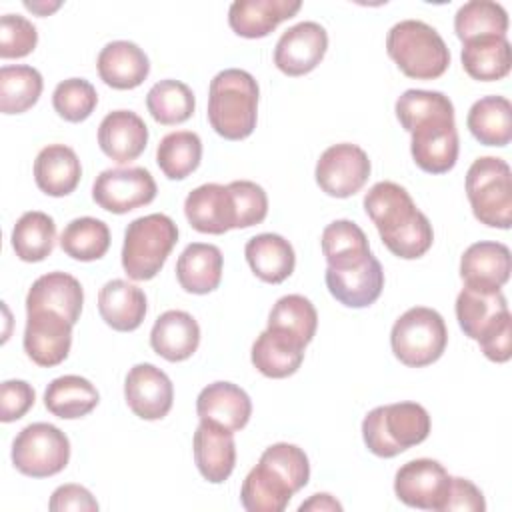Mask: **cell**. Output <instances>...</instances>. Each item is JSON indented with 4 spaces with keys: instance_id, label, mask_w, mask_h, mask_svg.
<instances>
[{
    "instance_id": "8fae6325",
    "label": "cell",
    "mask_w": 512,
    "mask_h": 512,
    "mask_svg": "<svg viewBox=\"0 0 512 512\" xmlns=\"http://www.w3.org/2000/svg\"><path fill=\"white\" fill-rule=\"evenodd\" d=\"M156 182L142 166L102 170L92 186L94 202L112 214H126L156 198Z\"/></svg>"
},
{
    "instance_id": "4316f807",
    "label": "cell",
    "mask_w": 512,
    "mask_h": 512,
    "mask_svg": "<svg viewBox=\"0 0 512 512\" xmlns=\"http://www.w3.org/2000/svg\"><path fill=\"white\" fill-rule=\"evenodd\" d=\"M96 66L104 84L116 90H132L140 86L150 72V60L144 50L128 40L108 42L100 50Z\"/></svg>"
},
{
    "instance_id": "ffe728a7",
    "label": "cell",
    "mask_w": 512,
    "mask_h": 512,
    "mask_svg": "<svg viewBox=\"0 0 512 512\" xmlns=\"http://www.w3.org/2000/svg\"><path fill=\"white\" fill-rule=\"evenodd\" d=\"M190 226L202 234H224L236 228V212L228 186L208 182L194 188L184 200Z\"/></svg>"
},
{
    "instance_id": "ab89813d",
    "label": "cell",
    "mask_w": 512,
    "mask_h": 512,
    "mask_svg": "<svg viewBox=\"0 0 512 512\" xmlns=\"http://www.w3.org/2000/svg\"><path fill=\"white\" fill-rule=\"evenodd\" d=\"M44 88L42 74L28 64L0 68V110L4 114H22L32 108Z\"/></svg>"
},
{
    "instance_id": "cb8c5ba5",
    "label": "cell",
    "mask_w": 512,
    "mask_h": 512,
    "mask_svg": "<svg viewBox=\"0 0 512 512\" xmlns=\"http://www.w3.org/2000/svg\"><path fill=\"white\" fill-rule=\"evenodd\" d=\"M306 344L280 328H266L252 344V364L268 378L292 376L304 360Z\"/></svg>"
},
{
    "instance_id": "e575fe53",
    "label": "cell",
    "mask_w": 512,
    "mask_h": 512,
    "mask_svg": "<svg viewBox=\"0 0 512 512\" xmlns=\"http://www.w3.org/2000/svg\"><path fill=\"white\" fill-rule=\"evenodd\" d=\"M100 402L96 386L76 374L54 378L44 392V406L62 420H74L90 414Z\"/></svg>"
},
{
    "instance_id": "8992f818",
    "label": "cell",
    "mask_w": 512,
    "mask_h": 512,
    "mask_svg": "<svg viewBox=\"0 0 512 512\" xmlns=\"http://www.w3.org/2000/svg\"><path fill=\"white\" fill-rule=\"evenodd\" d=\"M386 52L416 80L440 78L450 66V50L436 28L422 20H400L386 36Z\"/></svg>"
},
{
    "instance_id": "4dcf8cb0",
    "label": "cell",
    "mask_w": 512,
    "mask_h": 512,
    "mask_svg": "<svg viewBox=\"0 0 512 512\" xmlns=\"http://www.w3.org/2000/svg\"><path fill=\"white\" fill-rule=\"evenodd\" d=\"M244 256L254 276L268 284L284 282L296 266L292 244L284 236L272 232L252 236L244 246Z\"/></svg>"
},
{
    "instance_id": "7a4b0ae2",
    "label": "cell",
    "mask_w": 512,
    "mask_h": 512,
    "mask_svg": "<svg viewBox=\"0 0 512 512\" xmlns=\"http://www.w3.org/2000/svg\"><path fill=\"white\" fill-rule=\"evenodd\" d=\"M364 210L394 256L416 260L430 250L432 224L404 186L390 180L376 182L364 196Z\"/></svg>"
},
{
    "instance_id": "ba28073f",
    "label": "cell",
    "mask_w": 512,
    "mask_h": 512,
    "mask_svg": "<svg viewBox=\"0 0 512 512\" xmlns=\"http://www.w3.org/2000/svg\"><path fill=\"white\" fill-rule=\"evenodd\" d=\"M466 196L480 224L508 230L512 224V172L496 156L476 158L466 172Z\"/></svg>"
},
{
    "instance_id": "7bdbcfd3",
    "label": "cell",
    "mask_w": 512,
    "mask_h": 512,
    "mask_svg": "<svg viewBox=\"0 0 512 512\" xmlns=\"http://www.w3.org/2000/svg\"><path fill=\"white\" fill-rule=\"evenodd\" d=\"M268 328L286 330L304 344H310L318 328V312L306 296L288 294L272 306L268 314Z\"/></svg>"
},
{
    "instance_id": "603a6c76",
    "label": "cell",
    "mask_w": 512,
    "mask_h": 512,
    "mask_svg": "<svg viewBox=\"0 0 512 512\" xmlns=\"http://www.w3.org/2000/svg\"><path fill=\"white\" fill-rule=\"evenodd\" d=\"M300 8V0H234L228 8V24L242 38H264Z\"/></svg>"
},
{
    "instance_id": "44dd1931",
    "label": "cell",
    "mask_w": 512,
    "mask_h": 512,
    "mask_svg": "<svg viewBox=\"0 0 512 512\" xmlns=\"http://www.w3.org/2000/svg\"><path fill=\"white\" fill-rule=\"evenodd\" d=\"M148 144V126L132 110H112L98 126V146L114 162L136 160Z\"/></svg>"
},
{
    "instance_id": "83f0119b",
    "label": "cell",
    "mask_w": 512,
    "mask_h": 512,
    "mask_svg": "<svg viewBox=\"0 0 512 512\" xmlns=\"http://www.w3.org/2000/svg\"><path fill=\"white\" fill-rule=\"evenodd\" d=\"M200 344V326L184 310H166L160 314L150 332L152 350L168 362L188 360Z\"/></svg>"
},
{
    "instance_id": "d4e9b609",
    "label": "cell",
    "mask_w": 512,
    "mask_h": 512,
    "mask_svg": "<svg viewBox=\"0 0 512 512\" xmlns=\"http://www.w3.org/2000/svg\"><path fill=\"white\" fill-rule=\"evenodd\" d=\"M194 462L198 472L212 484L228 480L236 464L234 432L200 422L192 438Z\"/></svg>"
},
{
    "instance_id": "7c38bea8",
    "label": "cell",
    "mask_w": 512,
    "mask_h": 512,
    "mask_svg": "<svg viewBox=\"0 0 512 512\" xmlns=\"http://www.w3.org/2000/svg\"><path fill=\"white\" fill-rule=\"evenodd\" d=\"M368 154L350 142L326 148L316 162V184L334 198H350L362 190L370 176Z\"/></svg>"
},
{
    "instance_id": "d6986e66",
    "label": "cell",
    "mask_w": 512,
    "mask_h": 512,
    "mask_svg": "<svg viewBox=\"0 0 512 512\" xmlns=\"http://www.w3.org/2000/svg\"><path fill=\"white\" fill-rule=\"evenodd\" d=\"M328 292L348 308H366L374 304L384 288V270L374 254L362 264L346 270L326 268Z\"/></svg>"
},
{
    "instance_id": "f546056e",
    "label": "cell",
    "mask_w": 512,
    "mask_h": 512,
    "mask_svg": "<svg viewBox=\"0 0 512 512\" xmlns=\"http://www.w3.org/2000/svg\"><path fill=\"white\" fill-rule=\"evenodd\" d=\"M82 178V166L76 152L66 144L44 146L34 160L36 186L54 198L68 196Z\"/></svg>"
},
{
    "instance_id": "7402d4cb",
    "label": "cell",
    "mask_w": 512,
    "mask_h": 512,
    "mask_svg": "<svg viewBox=\"0 0 512 512\" xmlns=\"http://www.w3.org/2000/svg\"><path fill=\"white\" fill-rule=\"evenodd\" d=\"M508 316V302L500 290H476L464 286L456 298L458 324L462 332L476 342Z\"/></svg>"
},
{
    "instance_id": "8d00e7d4",
    "label": "cell",
    "mask_w": 512,
    "mask_h": 512,
    "mask_svg": "<svg viewBox=\"0 0 512 512\" xmlns=\"http://www.w3.org/2000/svg\"><path fill=\"white\" fill-rule=\"evenodd\" d=\"M12 248L22 262H42L56 242L54 218L40 210L24 212L12 228Z\"/></svg>"
},
{
    "instance_id": "836d02e7",
    "label": "cell",
    "mask_w": 512,
    "mask_h": 512,
    "mask_svg": "<svg viewBox=\"0 0 512 512\" xmlns=\"http://www.w3.org/2000/svg\"><path fill=\"white\" fill-rule=\"evenodd\" d=\"M322 254L328 268L346 270L362 264L372 252L364 230L352 220H334L322 230Z\"/></svg>"
},
{
    "instance_id": "277c9868",
    "label": "cell",
    "mask_w": 512,
    "mask_h": 512,
    "mask_svg": "<svg viewBox=\"0 0 512 512\" xmlns=\"http://www.w3.org/2000/svg\"><path fill=\"white\" fill-rule=\"evenodd\" d=\"M258 82L240 68H226L210 80L208 122L226 140H244L256 128Z\"/></svg>"
},
{
    "instance_id": "6da1fadb",
    "label": "cell",
    "mask_w": 512,
    "mask_h": 512,
    "mask_svg": "<svg viewBox=\"0 0 512 512\" xmlns=\"http://www.w3.org/2000/svg\"><path fill=\"white\" fill-rule=\"evenodd\" d=\"M396 118L410 132L416 166L428 174H444L458 160V130L452 100L438 90H406L394 106Z\"/></svg>"
},
{
    "instance_id": "b9f144b4",
    "label": "cell",
    "mask_w": 512,
    "mask_h": 512,
    "mask_svg": "<svg viewBox=\"0 0 512 512\" xmlns=\"http://www.w3.org/2000/svg\"><path fill=\"white\" fill-rule=\"evenodd\" d=\"M454 32L462 42L482 36H506L508 14L492 0H470L454 16Z\"/></svg>"
},
{
    "instance_id": "7dc6e473",
    "label": "cell",
    "mask_w": 512,
    "mask_h": 512,
    "mask_svg": "<svg viewBox=\"0 0 512 512\" xmlns=\"http://www.w3.org/2000/svg\"><path fill=\"white\" fill-rule=\"evenodd\" d=\"M36 400L34 388L24 380H6L0 386V420L14 422L20 420Z\"/></svg>"
},
{
    "instance_id": "5b68a950",
    "label": "cell",
    "mask_w": 512,
    "mask_h": 512,
    "mask_svg": "<svg viewBox=\"0 0 512 512\" xmlns=\"http://www.w3.org/2000/svg\"><path fill=\"white\" fill-rule=\"evenodd\" d=\"M430 434V414L418 402H396L372 408L362 420L366 448L380 458H394L422 444Z\"/></svg>"
},
{
    "instance_id": "e0dca14e",
    "label": "cell",
    "mask_w": 512,
    "mask_h": 512,
    "mask_svg": "<svg viewBox=\"0 0 512 512\" xmlns=\"http://www.w3.org/2000/svg\"><path fill=\"white\" fill-rule=\"evenodd\" d=\"M196 414L200 422L238 432L252 416V400L240 386L220 380L202 388L196 398Z\"/></svg>"
},
{
    "instance_id": "d590c367",
    "label": "cell",
    "mask_w": 512,
    "mask_h": 512,
    "mask_svg": "<svg viewBox=\"0 0 512 512\" xmlns=\"http://www.w3.org/2000/svg\"><path fill=\"white\" fill-rule=\"evenodd\" d=\"M470 134L484 146H506L512 140V104L504 96H484L466 116Z\"/></svg>"
},
{
    "instance_id": "9c48e42d",
    "label": "cell",
    "mask_w": 512,
    "mask_h": 512,
    "mask_svg": "<svg viewBox=\"0 0 512 512\" xmlns=\"http://www.w3.org/2000/svg\"><path fill=\"white\" fill-rule=\"evenodd\" d=\"M448 344V328L444 318L426 306L406 310L392 326L390 346L394 356L410 366L422 368L436 362Z\"/></svg>"
},
{
    "instance_id": "d6a6232c",
    "label": "cell",
    "mask_w": 512,
    "mask_h": 512,
    "mask_svg": "<svg viewBox=\"0 0 512 512\" xmlns=\"http://www.w3.org/2000/svg\"><path fill=\"white\" fill-rule=\"evenodd\" d=\"M462 66L466 74L480 82L502 80L510 74L512 54L506 36H482L462 42Z\"/></svg>"
},
{
    "instance_id": "f35d334b",
    "label": "cell",
    "mask_w": 512,
    "mask_h": 512,
    "mask_svg": "<svg viewBox=\"0 0 512 512\" xmlns=\"http://www.w3.org/2000/svg\"><path fill=\"white\" fill-rule=\"evenodd\" d=\"M60 248L80 262L100 260L110 248L108 224L92 216L74 218L60 234Z\"/></svg>"
},
{
    "instance_id": "30bf717a",
    "label": "cell",
    "mask_w": 512,
    "mask_h": 512,
    "mask_svg": "<svg viewBox=\"0 0 512 512\" xmlns=\"http://www.w3.org/2000/svg\"><path fill=\"white\" fill-rule=\"evenodd\" d=\"M70 440L54 424L34 422L24 426L12 442L14 468L30 478H48L66 468Z\"/></svg>"
},
{
    "instance_id": "ee69618b",
    "label": "cell",
    "mask_w": 512,
    "mask_h": 512,
    "mask_svg": "<svg viewBox=\"0 0 512 512\" xmlns=\"http://www.w3.org/2000/svg\"><path fill=\"white\" fill-rule=\"evenodd\" d=\"M98 104L96 88L84 78H68L58 82L52 94V106L60 118L68 122L86 120Z\"/></svg>"
},
{
    "instance_id": "816d5d0a",
    "label": "cell",
    "mask_w": 512,
    "mask_h": 512,
    "mask_svg": "<svg viewBox=\"0 0 512 512\" xmlns=\"http://www.w3.org/2000/svg\"><path fill=\"white\" fill-rule=\"evenodd\" d=\"M300 512H306V510H314V512H330V510H342V504L328 492H318V494H312L306 502H302L298 506Z\"/></svg>"
},
{
    "instance_id": "484cf974",
    "label": "cell",
    "mask_w": 512,
    "mask_h": 512,
    "mask_svg": "<svg viewBox=\"0 0 512 512\" xmlns=\"http://www.w3.org/2000/svg\"><path fill=\"white\" fill-rule=\"evenodd\" d=\"M84 304L82 284L66 272H48L36 278L26 294L28 310H54L76 324Z\"/></svg>"
},
{
    "instance_id": "74e56055",
    "label": "cell",
    "mask_w": 512,
    "mask_h": 512,
    "mask_svg": "<svg viewBox=\"0 0 512 512\" xmlns=\"http://www.w3.org/2000/svg\"><path fill=\"white\" fill-rule=\"evenodd\" d=\"M202 160V140L192 130L166 134L156 148V164L170 180H184Z\"/></svg>"
},
{
    "instance_id": "9a60e30c",
    "label": "cell",
    "mask_w": 512,
    "mask_h": 512,
    "mask_svg": "<svg viewBox=\"0 0 512 512\" xmlns=\"http://www.w3.org/2000/svg\"><path fill=\"white\" fill-rule=\"evenodd\" d=\"M326 50V28L312 20L298 22L278 38L274 48V64L286 76H304L322 62Z\"/></svg>"
},
{
    "instance_id": "1f68e13d",
    "label": "cell",
    "mask_w": 512,
    "mask_h": 512,
    "mask_svg": "<svg viewBox=\"0 0 512 512\" xmlns=\"http://www.w3.org/2000/svg\"><path fill=\"white\" fill-rule=\"evenodd\" d=\"M224 258L218 246L206 242L188 244L176 262L178 284L190 294H208L220 286Z\"/></svg>"
},
{
    "instance_id": "52a82bcc",
    "label": "cell",
    "mask_w": 512,
    "mask_h": 512,
    "mask_svg": "<svg viewBox=\"0 0 512 512\" xmlns=\"http://www.w3.org/2000/svg\"><path fill=\"white\" fill-rule=\"evenodd\" d=\"M178 226L166 214H146L132 220L124 232L122 268L132 280H152L164 266L174 244Z\"/></svg>"
},
{
    "instance_id": "f907efd6",
    "label": "cell",
    "mask_w": 512,
    "mask_h": 512,
    "mask_svg": "<svg viewBox=\"0 0 512 512\" xmlns=\"http://www.w3.org/2000/svg\"><path fill=\"white\" fill-rule=\"evenodd\" d=\"M482 354L492 362H508L512 356V316L504 318L490 334L478 340Z\"/></svg>"
},
{
    "instance_id": "2e32d148",
    "label": "cell",
    "mask_w": 512,
    "mask_h": 512,
    "mask_svg": "<svg viewBox=\"0 0 512 512\" xmlns=\"http://www.w3.org/2000/svg\"><path fill=\"white\" fill-rule=\"evenodd\" d=\"M124 398L138 418L160 420L172 408L174 386L166 372L144 362L128 370L124 380Z\"/></svg>"
},
{
    "instance_id": "60d3db41",
    "label": "cell",
    "mask_w": 512,
    "mask_h": 512,
    "mask_svg": "<svg viewBox=\"0 0 512 512\" xmlns=\"http://www.w3.org/2000/svg\"><path fill=\"white\" fill-rule=\"evenodd\" d=\"M146 106L150 116L164 126L186 122L196 108L192 90L180 80H160L146 94Z\"/></svg>"
},
{
    "instance_id": "681fc988",
    "label": "cell",
    "mask_w": 512,
    "mask_h": 512,
    "mask_svg": "<svg viewBox=\"0 0 512 512\" xmlns=\"http://www.w3.org/2000/svg\"><path fill=\"white\" fill-rule=\"evenodd\" d=\"M48 508L52 512H66V510L96 512L98 502L88 488H84L80 484H62L52 492Z\"/></svg>"
},
{
    "instance_id": "f1b7e54d",
    "label": "cell",
    "mask_w": 512,
    "mask_h": 512,
    "mask_svg": "<svg viewBox=\"0 0 512 512\" xmlns=\"http://www.w3.org/2000/svg\"><path fill=\"white\" fill-rule=\"evenodd\" d=\"M146 310V294L126 280L114 278L98 292V312L112 330H136L144 322Z\"/></svg>"
},
{
    "instance_id": "4fadbf2b",
    "label": "cell",
    "mask_w": 512,
    "mask_h": 512,
    "mask_svg": "<svg viewBox=\"0 0 512 512\" xmlns=\"http://www.w3.org/2000/svg\"><path fill=\"white\" fill-rule=\"evenodd\" d=\"M450 474L432 458H416L402 464L394 476V492L400 502L418 510H444Z\"/></svg>"
},
{
    "instance_id": "ac0fdd59",
    "label": "cell",
    "mask_w": 512,
    "mask_h": 512,
    "mask_svg": "<svg viewBox=\"0 0 512 512\" xmlns=\"http://www.w3.org/2000/svg\"><path fill=\"white\" fill-rule=\"evenodd\" d=\"M510 270V250L502 242H474L460 258V278L464 286L476 290H500L508 282Z\"/></svg>"
},
{
    "instance_id": "f6af8a7d",
    "label": "cell",
    "mask_w": 512,
    "mask_h": 512,
    "mask_svg": "<svg viewBox=\"0 0 512 512\" xmlns=\"http://www.w3.org/2000/svg\"><path fill=\"white\" fill-rule=\"evenodd\" d=\"M236 212V228H250L260 224L268 214V196L264 188L250 180H234L226 184Z\"/></svg>"
},
{
    "instance_id": "f5cc1de1",
    "label": "cell",
    "mask_w": 512,
    "mask_h": 512,
    "mask_svg": "<svg viewBox=\"0 0 512 512\" xmlns=\"http://www.w3.org/2000/svg\"><path fill=\"white\" fill-rule=\"evenodd\" d=\"M24 6L28 8V10H32L34 14H38V16H48L50 12H54V10H58L60 8V2H24Z\"/></svg>"
},
{
    "instance_id": "3957f363",
    "label": "cell",
    "mask_w": 512,
    "mask_h": 512,
    "mask_svg": "<svg viewBox=\"0 0 512 512\" xmlns=\"http://www.w3.org/2000/svg\"><path fill=\"white\" fill-rule=\"evenodd\" d=\"M308 478L310 462L302 448L288 442L272 444L244 478L240 502L248 512H282Z\"/></svg>"
},
{
    "instance_id": "c3c4849f",
    "label": "cell",
    "mask_w": 512,
    "mask_h": 512,
    "mask_svg": "<svg viewBox=\"0 0 512 512\" xmlns=\"http://www.w3.org/2000/svg\"><path fill=\"white\" fill-rule=\"evenodd\" d=\"M452 510H464V512H484L486 502L476 484H472L468 478L452 476L450 478V488H448V498L444 504L442 512H452Z\"/></svg>"
},
{
    "instance_id": "5bb4252c",
    "label": "cell",
    "mask_w": 512,
    "mask_h": 512,
    "mask_svg": "<svg viewBox=\"0 0 512 512\" xmlns=\"http://www.w3.org/2000/svg\"><path fill=\"white\" fill-rule=\"evenodd\" d=\"M72 326L54 310H28L24 328V352L42 366L52 368L68 358L72 346Z\"/></svg>"
},
{
    "instance_id": "bcb514c9",
    "label": "cell",
    "mask_w": 512,
    "mask_h": 512,
    "mask_svg": "<svg viewBox=\"0 0 512 512\" xmlns=\"http://www.w3.org/2000/svg\"><path fill=\"white\" fill-rule=\"evenodd\" d=\"M38 44L36 26L20 14L0 18V58H24Z\"/></svg>"
}]
</instances>
